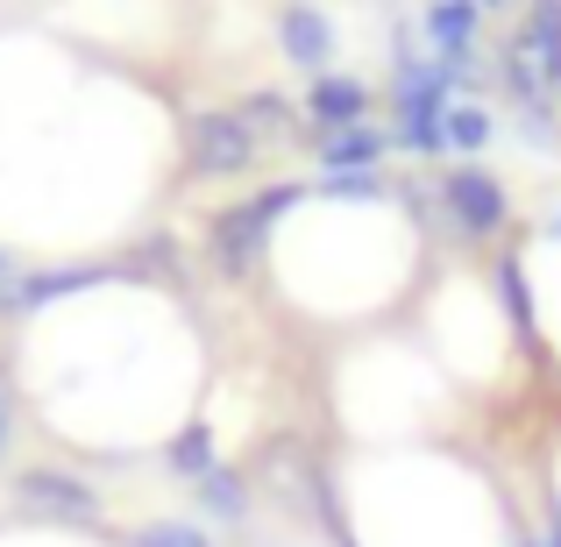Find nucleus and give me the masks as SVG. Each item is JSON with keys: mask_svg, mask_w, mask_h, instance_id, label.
I'll use <instances>...</instances> for the list:
<instances>
[{"mask_svg": "<svg viewBox=\"0 0 561 547\" xmlns=\"http://www.w3.org/2000/svg\"><path fill=\"white\" fill-rule=\"evenodd\" d=\"M199 505H206V520H220V526H242L249 520V483H242V469H206L199 477Z\"/></svg>", "mask_w": 561, "mask_h": 547, "instance_id": "12", "label": "nucleus"}, {"mask_svg": "<svg viewBox=\"0 0 561 547\" xmlns=\"http://www.w3.org/2000/svg\"><path fill=\"white\" fill-rule=\"evenodd\" d=\"M548 228H554V242H561V206H554V220H548Z\"/></svg>", "mask_w": 561, "mask_h": 547, "instance_id": "17", "label": "nucleus"}, {"mask_svg": "<svg viewBox=\"0 0 561 547\" xmlns=\"http://www.w3.org/2000/svg\"><path fill=\"white\" fill-rule=\"evenodd\" d=\"M391 128L363 122V128H334V136H320V179H370V171L391 157Z\"/></svg>", "mask_w": 561, "mask_h": 547, "instance_id": "8", "label": "nucleus"}, {"mask_svg": "<svg viewBox=\"0 0 561 547\" xmlns=\"http://www.w3.org/2000/svg\"><path fill=\"white\" fill-rule=\"evenodd\" d=\"M491 136H497V114L483 107V100H455L448 122H440V150H448V157H477V150H491Z\"/></svg>", "mask_w": 561, "mask_h": 547, "instance_id": "11", "label": "nucleus"}, {"mask_svg": "<svg viewBox=\"0 0 561 547\" xmlns=\"http://www.w3.org/2000/svg\"><path fill=\"white\" fill-rule=\"evenodd\" d=\"M477 8H483V14H505V8H519V0H477Z\"/></svg>", "mask_w": 561, "mask_h": 547, "instance_id": "16", "label": "nucleus"}, {"mask_svg": "<svg viewBox=\"0 0 561 547\" xmlns=\"http://www.w3.org/2000/svg\"><path fill=\"white\" fill-rule=\"evenodd\" d=\"M136 547H214V540L192 520H150V526H136Z\"/></svg>", "mask_w": 561, "mask_h": 547, "instance_id": "14", "label": "nucleus"}, {"mask_svg": "<svg viewBox=\"0 0 561 547\" xmlns=\"http://www.w3.org/2000/svg\"><path fill=\"white\" fill-rule=\"evenodd\" d=\"M420 29H426V57L448 71L455 100H469L483 86V57H477L483 50V8L477 0H426Z\"/></svg>", "mask_w": 561, "mask_h": 547, "instance_id": "3", "label": "nucleus"}, {"mask_svg": "<svg viewBox=\"0 0 561 547\" xmlns=\"http://www.w3.org/2000/svg\"><path fill=\"white\" fill-rule=\"evenodd\" d=\"M434 200H440V220H448L462 242H497L505 235V220H512V192L497 171H483V164H440L434 171Z\"/></svg>", "mask_w": 561, "mask_h": 547, "instance_id": "2", "label": "nucleus"}, {"mask_svg": "<svg viewBox=\"0 0 561 547\" xmlns=\"http://www.w3.org/2000/svg\"><path fill=\"white\" fill-rule=\"evenodd\" d=\"M192 171L199 179H242V171H256L263 157V143H256V128L242 122V107H206V114H192Z\"/></svg>", "mask_w": 561, "mask_h": 547, "instance_id": "4", "label": "nucleus"}, {"mask_svg": "<svg viewBox=\"0 0 561 547\" xmlns=\"http://www.w3.org/2000/svg\"><path fill=\"white\" fill-rule=\"evenodd\" d=\"M277 50H285V65L299 71H328L334 65V22L313 8V0H285V14H277Z\"/></svg>", "mask_w": 561, "mask_h": 547, "instance_id": "6", "label": "nucleus"}, {"mask_svg": "<svg viewBox=\"0 0 561 547\" xmlns=\"http://www.w3.org/2000/svg\"><path fill=\"white\" fill-rule=\"evenodd\" d=\"M291 206H299V192H291V185H271L263 200L228 206V214L214 220V263L228 277H249V271H256V257H263V242H271V220L291 214Z\"/></svg>", "mask_w": 561, "mask_h": 547, "instance_id": "5", "label": "nucleus"}, {"mask_svg": "<svg viewBox=\"0 0 561 547\" xmlns=\"http://www.w3.org/2000/svg\"><path fill=\"white\" fill-rule=\"evenodd\" d=\"M455 107V86L420 43H391V143L412 157H448L440 150V122Z\"/></svg>", "mask_w": 561, "mask_h": 547, "instance_id": "1", "label": "nucleus"}, {"mask_svg": "<svg viewBox=\"0 0 561 547\" xmlns=\"http://www.w3.org/2000/svg\"><path fill=\"white\" fill-rule=\"evenodd\" d=\"M491 292H497V306H505V320H512V342H519V349H540V314H534V292H526V271H519L512 257H497Z\"/></svg>", "mask_w": 561, "mask_h": 547, "instance_id": "10", "label": "nucleus"}, {"mask_svg": "<svg viewBox=\"0 0 561 547\" xmlns=\"http://www.w3.org/2000/svg\"><path fill=\"white\" fill-rule=\"evenodd\" d=\"M22 505L50 512V520H93L100 498L85 491L79 477H65V469H28V477H22Z\"/></svg>", "mask_w": 561, "mask_h": 547, "instance_id": "9", "label": "nucleus"}, {"mask_svg": "<svg viewBox=\"0 0 561 547\" xmlns=\"http://www.w3.org/2000/svg\"><path fill=\"white\" fill-rule=\"evenodd\" d=\"M299 114H306V128H320V136H334V128H363V122H370V86L348 79V71H320Z\"/></svg>", "mask_w": 561, "mask_h": 547, "instance_id": "7", "label": "nucleus"}, {"mask_svg": "<svg viewBox=\"0 0 561 547\" xmlns=\"http://www.w3.org/2000/svg\"><path fill=\"white\" fill-rule=\"evenodd\" d=\"M8 434H14V406H8V391H0V448H8Z\"/></svg>", "mask_w": 561, "mask_h": 547, "instance_id": "15", "label": "nucleus"}, {"mask_svg": "<svg viewBox=\"0 0 561 547\" xmlns=\"http://www.w3.org/2000/svg\"><path fill=\"white\" fill-rule=\"evenodd\" d=\"M171 469H179V477H192V483H199L206 469H220V448H214V434H206V426H185V434L171 441Z\"/></svg>", "mask_w": 561, "mask_h": 547, "instance_id": "13", "label": "nucleus"}]
</instances>
